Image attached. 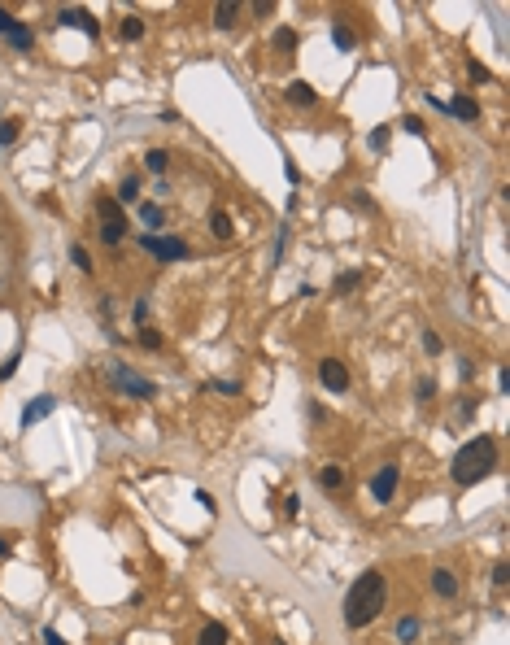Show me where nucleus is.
Wrapping results in <instances>:
<instances>
[{
    "label": "nucleus",
    "mask_w": 510,
    "mask_h": 645,
    "mask_svg": "<svg viewBox=\"0 0 510 645\" xmlns=\"http://www.w3.org/2000/svg\"><path fill=\"white\" fill-rule=\"evenodd\" d=\"M388 606V576L379 567H366L358 580L345 589V602H340V619H345L349 632L371 628Z\"/></svg>",
    "instance_id": "f257e3e1"
},
{
    "label": "nucleus",
    "mask_w": 510,
    "mask_h": 645,
    "mask_svg": "<svg viewBox=\"0 0 510 645\" xmlns=\"http://www.w3.org/2000/svg\"><path fill=\"white\" fill-rule=\"evenodd\" d=\"M493 471H497V436H489V432H480V436H471L467 445H458L454 462H449V475H454L458 488H476L480 480H489Z\"/></svg>",
    "instance_id": "f03ea898"
},
{
    "label": "nucleus",
    "mask_w": 510,
    "mask_h": 645,
    "mask_svg": "<svg viewBox=\"0 0 510 645\" xmlns=\"http://www.w3.org/2000/svg\"><path fill=\"white\" fill-rule=\"evenodd\" d=\"M105 379H110V384L123 392V397H136V401H157V384H153V379H144L136 371V366H127L123 357H110V362H105Z\"/></svg>",
    "instance_id": "7ed1b4c3"
},
{
    "label": "nucleus",
    "mask_w": 510,
    "mask_h": 645,
    "mask_svg": "<svg viewBox=\"0 0 510 645\" xmlns=\"http://www.w3.org/2000/svg\"><path fill=\"white\" fill-rule=\"evenodd\" d=\"M136 244L144 249V253H149L153 262H162V266H170V262H188V257H192V244H188L183 236H162V231H157V236H149V231H144Z\"/></svg>",
    "instance_id": "20e7f679"
},
{
    "label": "nucleus",
    "mask_w": 510,
    "mask_h": 645,
    "mask_svg": "<svg viewBox=\"0 0 510 645\" xmlns=\"http://www.w3.org/2000/svg\"><path fill=\"white\" fill-rule=\"evenodd\" d=\"M97 214H101V244L118 249L127 236H131V223H127V214H123V205H118L114 197H97Z\"/></svg>",
    "instance_id": "39448f33"
},
{
    "label": "nucleus",
    "mask_w": 510,
    "mask_h": 645,
    "mask_svg": "<svg viewBox=\"0 0 510 645\" xmlns=\"http://www.w3.org/2000/svg\"><path fill=\"white\" fill-rule=\"evenodd\" d=\"M397 484H401V467H397V462L379 467V471L371 475V497H375V506H388V501L397 497Z\"/></svg>",
    "instance_id": "423d86ee"
},
{
    "label": "nucleus",
    "mask_w": 510,
    "mask_h": 645,
    "mask_svg": "<svg viewBox=\"0 0 510 645\" xmlns=\"http://www.w3.org/2000/svg\"><path fill=\"white\" fill-rule=\"evenodd\" d=\"M318 384H323L327 392H349V366L340 362V357H323V362H318Z\"/></svg>",
    "instance_id": "0eeeda50"
},
{
    "label": "nucleus",
    "mask_w": 510,
    "mask_h": 645,
    "mask_svg": "<svg viewBox=\"0 0 510 645\" xmlns=\"http://www.w3.org/2000/svg\"><path fill=\"white\" fill-rule=\"evenodd\" d=\"M57 410V397L53 392H40V397H31L27 405H22V414H18V427L27 432V427H35V423H44L49 414Z\"/></svg>",
    "instance_id": "6e6552de"
},
{
    "label": "nucleus",
    "mask_w": 510,
    "mask_h": 645,
    "mask_svg": "<svg viewBox=\"0 0 510 645\" xmlns=\"http://www.w3.org/2000/svg\"><path fill=\"white\" fill-rule=\"evenodd\" d=\"M57 27H79L83 35H92V40L101 35V22L92 18L88 9H79V5H66V9H57Z\"/></svg>",
    "instance_id": "1a4fd4ad"
},
{
    "label": "nucleus",
    "mask_w": 510,
    "mask_h": 645,
    "mask_svg": "<svg viewBox=\"0 0 510 645\" xmlns=\"http://www.w3.org/2000/svg\"><path fill=\"white\" fill-rule=\"evenodd\" d=\"M283 101H288L292 110H314V105H318V88H314V83H305V79H292L288 88H283Z\"/></svg>",
    "instance_id": "9d476101"
},
{
    "label": "nucleus",
    "mask_w": 510,
    "mask_h": 645,
    "mask_svg": "<svg viewBox=\"0 0 510 645\" xmlns=\"http://www.w3.org/2000/svg\"><path fill=\"white\" fill-rule=\"evenodd\" d=\"M445 114L458 118V123H480V101H471L467 92H458L454 101H445Z\"/></svg>",
    "instance_id": "9b49d317"
},
{
    "label": "nucleus",
    "mask_w": 510,
    "mask_h": 645,
    "mask_svg": "<svg viewBox=\"0 0 510 645\" xmlns=\"http://www.w3.org/2000/svg\"><path fill=\"white\" fill-rule=\"evenodd\" d=\"M345 484H349V471L340 467V462H327V467H318V488H323V493L336 497Z\"/></svg>",
    "instance_id": "f8f14e48"
},
{
    "label": "nucleus",
    "mask_w": 510,
    "mask_h": 645,
    "mask_svg": "<svg viewBox=\"0 0 510 645\" xmlns=\"http://www.w3.org/2000/svg\"><path fill=\"white\" fill-rule=\"evenodd\" d=\"M240 14H244L240 0H218V5H214V31H235Z\"/></svg>",
    "instance_id": "ddd939ff"
},
{
    "label": "nucleus",
    "mask_w": 510,
    "mask_h": 645,
    "mask_svg": "<svg viewBox=\"0 0 510 645\" xmlns=\"http://www.w3.org/2000/svg\"><path fill=\"white\" fill-rule=\"evenodd\" d=\"M196 645H231V632L222 619H205V624L196 628Z\"/></svg>",
    "instance_id": "4468645a"
},
{
    "label": "nucleus",
    "mask_w": 510,
    "mask_h": 645,
    "mask_svg": "<svg viewBox=\"0 0 510 645\" xmlns=\"http://www.w3.org/2000/svg\"><path fill=\"white\" fill-rule=\"evenodd\" d=\"M432 593L445 597V602H454L458 597V576L449 567H432Z\"/></svg>",
    "instance_id": "2eb2a0df"
},
{
    "label": "nucleus",
    "mask_w": 510,
    "mask_h": 645,
    "mask_svg": "<svg viewBox=\"0 0 510 645\" xmlns=\"http://www.w3.org/2000/svg\"><path fill=\"white\" fill-rule=\"evenodd\" d=\"M136 214H140V223L149 227V236H157L162 227H166V210L157 205V201H140V205H136Z\"/></svg>",
    "instance_id": "dca6fc26"
},
{
    "label": "nucleus",
    "mask_w": 510,
    "mask_h": 645,
    "mask_svg": "<svg viewBox=\"0 0 510 645\" xmlns=\"http://www.w3.org/2000/svg\"><path fill=\"white\" fill-rule=\"evenodd\" d=\"M5 44L14 53H31L35 49V31L27 27V22H14V27H9V35H5Z\"/></svg>",
    "instance_id": "f3484780"
},
{
    "label": "nucleus",
    "mask_w": 510,
    "mask_h": 645,
    "mask_svg": "<svg viewBox=\"0 0 510 645\" xmlns=\"http://www.w3.org/2000/svg\"><path fill=\"white\" fill-rule=\"evenodd\" d=\"M140 197H144L140 192V175H123L118 179V192H114L118 205H140Z\"/></svg>",
    "instance_id": "a211bd4d"
},
{
    "label": "nucleus",
    "mask_w": 510,
    "mask_h": 645,
    "mask_svg": "<svg viewBox=\"0 0 510 645\" xmlns=\"http://www.w3.org/2000/svg\"><path fill=\"white\" fill-rule=\"evenodd\" d=\"M331 44H336V53H353L358 49V31L349 22H331Z\"/></svg>",
    "instance_id": "6ab92c4d"
},
{
    "label": "nucleus",
    "mask_w": 510,
    "mask_h": 645,
    "mask_svg": "<svg viewBox=\"0 0 510 645\" xmlns=\"http://www.w3.org/2000/svg\"><path fill=\"white\" fill-rule=\"evenodd\" d=\"M419 632H423L419 615H401L397 628H393V637H397V645H414V641H419Z\"/></svg>",
    "instance_id": "aec40b11"
},
{
    "label": "nucleus",
    "mask_w": 510,
    "mask_h": 645,
    "mask_svg": "<svg viewBox=\"0 0 510 645\" xmlns=\"http://www.w3.org/2000/svg\"><path fill=\"white\" fill-rule=\"evenodd\" d=\"M209 236H214V240H235V223H231L227 210H214V214H209Z\"/></svg>",
    "instance_id": "412c9836"
},
{
    "label": "nucleus",
    "mask_w": 510,
    "mask_h": 645,
    "mask_svg": "<svg viewBox=\"0 0 510 645\" xmlns=\"http://www.w3.org/2000/svg\"><path fill=\"white\" fill-rule=\"evenodd\" d=\"M358 288H362V270H345V275L331 279V296H349V292H358Z\"/></svg>",
    "instance_id": "4be33fe9"
},
{
    "label": "nucleus",
    "mask_w": 510,
    "mask_h": 645,
    "mask_svg": "<svg viewBox=\"0 0 510 645\" xmlns=\"http://www.w3.org/2000/svg\"><path fill=\"white\" fill-rule=\"evenodd\" d=\"M144 170L149 175H166V170H170V153H166V149H149L144 153Z\"/></svg>",
    "instance_id": "5701e85b"
},
{
    "label": "nucleus",
    "mask_w": 510,
    "mask_h": 645,
    "mask_svg": "<svg viewBox=\"0 0 510 645\" xmlns=\"http://www.w3.org/2000/svg\"><path fill=\"white\" fill-rule=\"evenodd\" d=\"M136 340L144 344L149 353H162V349H166V336H162L157 327H153V322H144V327H140V336H136Z\"/></svg>",
    "instance_id": "b1692460"
},
{
    "label": "nucleus",
    "mask_w": 510,
    "mask_h": 645,
    "mask_svg": "<svg viewBox=\"0 0 510 645\" xmlns=\"http://www.w3.org/2000/svg\"><path fill=\"white\" fill-rule=\"evenodd\" d=\"M270 44H275V49H279L283 57H292V53H296V31H292V27H275Z\"/></svg>",
    "instance_id": "393cba45"
},
{
    "label": "nucleus",
    "mask_w": 510,
    "mask_h": 645,
    "mask_svg": "<svg viewBox=\"0 0 510 645\" xmlns=\"http://www.w3.org/2000/svg\"><path fill=\"white\" fill-rule=\"evenodd\" d=\"M118 35H123V40H144V18H140V14H127L123 22H118Z\"/></svg>",
    "instance_id": "a878e982"
},
{
    "label": "nucleus",
    "mask_w": 510,
    "mask_h": 645,
    "mask_svg": "<svg viewBox=\"0 0 510 645\" xmlns=\"http://www.w3.org/2000/svg\"><path fill=\"white\" fill-rule=\"evenodd\" d=\"M288 240H292L288 223H279V227H275V249H270V262H275V266L283 262V253H288Z\"/></svg>",
    "instance_id": "bb28decb"
},
{
    "label": "nucleus",
    "mask_w": 510,
    "mask_h": 645,
    "mask_svg": "<svg viewBox=\"0 0 510 645\" xmlns=\"http://www.w3.org/2000/svg\"><path fill=\"white\" fill-rule=\"evenodd\" d=\"M70 262H75V270H83V275H92V253H88V249H83L79 240L70 244Z\"/></svg>",
    "instance_id": "cd10ccee"
},
{
    "label": "nucleus",
    "mask_w": 510,
    "mask_h": 645,
    "mask_svg": "<svg viewBox=\"0 0 510 645\" xmlns=\"http://www.w3.org/2000/svg\"><path fill=\"white\" fill-rule=\"evenodd\" d=\"M388 136H393L388 127H375L371 136H366V149H371V153H388Z\"/></svg>",
    "instance_id": "c85d7f7f"
},
{
    "label": "nucleus",
    "mask_w": 510,
    "mask_h": 645,
    "mask_svg": "<svg viewBox=\"0 0 510 645\" xmlns=\"http://www.w3.org/2000/svg\"><path fill=\"white\" fill-rule=\"evenodd\" d=\"M423 353H428V357H441L445 353V344H441V336H436L432 327H423Z\"/></svg>",
    "instance_id": "c756f323"
},
{
    "label": "nucleus",
    "mask_w": 510,
    "mask_h": 645,
    "mask_svg": "<svg viewBox=\"0 0 510 645\" xmlns=\"http://www.w3.org/2000/svg\"><path fill=\"white\" fill-rule=\"evenodd\" d=\"M467 79L471 83H493V70L484 66V62H467Z\"/></svg>",
    "instance_id": "7c9ffc66"
},
{
    "label": "nucleus",
    "mask_w": 510,
    "mask_h": 645,
    "mask_svg": "<svg viewBox=\"0 0 510 645\" xmlns=\"http://www.w3.org/2000/svg\"><path fill=\"white\" fill-rule=\"evenodd\" d=\"M414 397H419L423 405H428V401L436 397V379H432V375H423V379H419V384H414Z\"/></svg>",
    "instance_id": "2f4dec72"
},
{
    "label": "nucleus",
    "mask_w": 510,
    "mask_h": 645,
    "mask_svg": "<svg viewBox=\"0 0 510 645\" xmlns=\"http://www.w3.org/2000/svg\"><path fill=\"white\" fill-rule=\"evenodd\" d=\"M397 127L406 131V136H428V127H423V118H414V114H406V118H401Z\"/></svg>",
    "instance_id": "473e14b6"
},
{
    "label": "nucleus",
    "mask_w": 510,
    "mask_h": 645,
    "mask_svg": "<svg viewBox=\"0 0 510 645\" xmlns=\"http://www.w3.org/2000/svg\"><path fill=\"white\" fill-rule=\"evenodd\" d=\"M192 497H196V506L205 510V515H214V510H218V501H214V493H209V488H196Z\"/></svg>",
    "instance_id": "72a5a7b5"
},
{
    "label": "nucleus",
    "mask_w": 510,
    "mask_h": 645,
    "mask_svg": "<svg viewBox=\"0 0 510 645\" xmlns=\"http://www.w3.org/2000/svg\"><path fill=\"white\" fill-rule=\"evenodd\" d=\"M476 405H480V397H462V401H458V419L471 423V419H476Z\"/></svg>",
    "instance_id": "f704fd0d"
},
{
    "label": "nucleus",
    "mask_w": 510,
    "mask_h": 645,
    "mask_svg": "<svg viewBox=\"0 0 510 645\" xmlns=\"http://www.w3.org/2000/svg\"><path fill=\"white\" fill-rule=\"evenodd\" d=\"M209 388H214V392H222V397H240V384H235V379H214Z\"/></svg>",
    "instance_id": "c9c22d12"
},
{
    "label": "nucleus",
    "mask_w": 510,
    "mask_h": 645,
    "mask_svg": "<svg viewBox=\"0 0 510 645\" xmlns=\"http://www.w3.org/2000/svg\"><path fill=\"white\" fill-rule=\"evenodd\" d=\"M18 140V123H0V149H9Z\"/></svg>",
    "instance_id": "e433bc0d"
},
{
    "label": "nucleus",
    "mask_w": 510,
    "mask_h": 645,
    "mask_svg": "<svg viewBox=\"0 0 510 645\" xmlns=\"http://www.w3.org/2000/svg\"><path fill=\"white\" fill-rule=\"evenodd\" d=\"M18 366H22V353H14L5 366H0V384H5V379H14V371H18Z\"/></svg>",
    "instance_id": "4c0bfd02"
},
{
    "label": "nucleus",
    "mask_w": 510,
    "mask_h": 645,
    "mask_svg": "<svg viewBox=\"0 0 510 645\" xmlns=\"http://www.w3.org/2000/svg\"><path fill=\"white\" fill-rule=\"evenodd\" d=\"M283 179H288V184H292V188H296V184H301V166H296L292 157H288V162H283Z\"/></svg>",
    "instance_id": "58836bf2"
},
{
    "label": "nucleus",
    "mask_w": 510,
    "mask_h": 645,
    "mask_svg": "<svg viewBox=\"0 0 510 645\" xmlns=\"http://www.w3.org/2000/svg\"><path fill=\"white\" fill-rule=\"evenodd\" d=\"M131 318L140 322V327H144V322H149V301H144V296H140V301L131 305Z\"/></svg>",
    "instance_id": "ea45409f"
},
{
    "label": "nucleus",
    "mask_w": 510,
    "mask_h": 645,
    "mask_svg": "<svg viewBox=\"0 0 510 645\" xmlns=\"http://www.w3.org/2000/svg\"><path fill=\"white\" fill-rule=\"evenodd\" d=\"M248 14H257V18H270V14H275V5H270V0H253V5H248Z\"/></svg>",
    "instance_id": "a19ab883"
},
{
    "label": "nucleus",
    "mask_w": 510,
    "mask_h": 645,
    "mask_svg": "<svg viewBox=\"0 0 510 645\" xmlns=\"http://www.w3.org/2000/svg\"><path fill=\"white\" fill-rule=\"evenodd\" d=\"M493 584H497V589H506V584H510V567H506V563L493 567Z\"/></svg>",
    "instance_id": "79ce46f5"
},
{
    "label": "nucleus",
    "mask_w": 510,
    "mask_h": 645,
    "mask_svg": "<svg viewBox=\"0 0 510 645\" xmlns=\"http://www.w3.org/2000/svg\"><path fill=\"white\" fill-rule=\"evenodd\" d=\"M283 510H288V515L296 519V515H301V497H296V493H288V497H283Z\"/></svg>",
    "instance_id": "37998d69"
},
{
    "label": "nucleus",
    "mask_w": 510,
    "mask_h": 645,
    "mask_svg": "<svg viewBox=\"0 0 510 645\" xmlns=\"http://www.w3.org/2000/svg\"><path fill=\"white\" fill-rule=\"evenodd\" d=\"M305 414H310L314 423H323V419H327V414H323V405H318V401H305Z\"/></svg>",
    "instance_id": "c03bdc74"
},
{
    "label": "nucleus",
    "mask_w": 510,
    "mask_h": 645,
    "mask_svg": "<svg viewBox=\"0 0 510 645\" xmlns=\"http://www.w3.org/2000/svg\"><path fill=\"white\" fill-rule=\"evenodd\" d=\"M353 205L366 210V214H375V205H371V197H366V192H353Z\"/></svg>",
    "instance_id": "a18cd8bd"
},
{
    "label": "nucleus",
    "mask_w": 510,
    "mask_h": 645,
    "mask_svg": "<svg viewBox=\"0 0 510 645\" xmlns=\"http://www.w3.org/2000/svg\"><path fill=\"white\" fill-rule=\"evenodd\" d=\"M458 371H462V379H476V362H471V357H462Z\"/></svg>",
    "instance_id": "49530a36"
},
{
    "label": "nucleus",
    "mask_w": 510,
    "mask_h": 645,
    "mask_svg": "<svg viewBox=\"0 0 510 645\" xmlns=\"http://www.w3.org/2000/svg\"><path fill=\"white\" fill-rule=\"evenodd\" d=\"M14 22H18V18L9 14V9H0V35H9V27H14Z\"/></svg>",
    "instance_id": "de8ad7c7"
},
{
    "label": "nucleus",
    "mask_w": 510,
    "mask_h": 645,
    "mask_svg": "<svg viewBox=\"0 0 510 645\" xmlns=\"http://www.w3.org/2000/svg\"><path fill=\"white\" fill-rule=\"evenodd\" d=\"M44 645H66V641H62V632H57V628H44Z\"/></svg>",
    "instance_id": "09e8293b"
},
{
    "label": "nucleus",
    "mask_w": 510,
    "mask_h": 645,
    "mask_svg": "<svg viewBox=\"0 0 510 645\" xmlns=\"http://www.w3.org/2000/svg\"><path fill=\"white\" fill-rule=\"evenodd\" d=\"M506 388H510V371L502 366V371H497V392H506Z\"/></svg>",
    "instance_id": "8fccbe9b"
},
{
    "label": "nucleus",
    "mask_w": 510,
    "mask_h": 645,
    "mask_svg": "<svg viewBox=\"0 0 510 645\" xmlns=\"http://www.w3.org/2000/svg\"><path fill=\"white\" fill-rule=\"evenodd\" d=\"M9 549H14V541H9V536L0 532V558H9Z\"/></svg>",
    "instance_id": "3c124183"
},
{
    "label": "nucleus",
    "mask_w": 510,
    "mask_h": 645,
    "mask_svg": "<svg viewBox=\"0 0 510 645\" xmlns=\"http://www.w3.org/2000/svg\"><path fill=\"white\" fill-rule=\"evenodd\" d=\"M270 645H283V641H270Z\"/></svg>",
    "instance_id": "603ef678"
}]
</instances>
